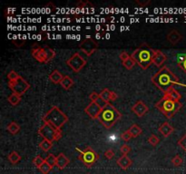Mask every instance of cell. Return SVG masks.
Wrapping results in <instances>:
<instances>
[{
  "instance_id": "obj_1",
  "label": "cell",
  "mask_w": 186,
  "mask_h": 174,
  "mask_svg": "<svg viewBox=\"0 0 186 174\" xmlns=\"http://www.w3.org/2000/svg\"><path fill=\"white\" fill-rule=\"evenodd\" d=\"M151 80L152 83L163 93L167 92L171 88H174L175 85H182L186 87V84L181 83L179 78L167 66H163L152 77Z\"/></svg>"
},
{
  "instance_id": "obj_2",
  "label": "cell",
  "mask_w": 186,
  "mask_h": 174,
  "mask_svg": "<svg viewBox=\"0 0 186 174\" xmlns=\"http://www.w3.org/2000/svg\"><path fill=\"white\" fill-rule=\"evenodd\" d=\"M155 51L156 50L152 49L149 45L144 43L135 49L131 56L143 69H147L152 64Z\"/></svg>"
},
{
  "instance_id": "obj_3",
  "label": "cell",
  "mask_w": 186,
  "mask_h": 174,
  "mask_svg": "<svg viewBox=\"0 0 186 174\" xmlns=\"http://www.w3.org/2000/svg\"><path fill=\"white\" fill-rule=\"evenodd\" d=\"M43 121L44 123H47L52 126L60 130L65 123H67L68 117L57 106H52L51 109L44 115Z\"/></svg>"
},
{
  "instance_id": "obj_4",
  "label": "cell",
  "mask_w": 186,
  "mask_h": 174,
  "mask_svg": "<svg viewBox=\"0 0 186 174\" xmlns=\"http://www.w3.org/2000/svg\"><path fill=\"white\" fill-rule=\"evenodd\" d=\"M121 116H122L121 113L114 105L109 103L102 109L101 114L98 117V120L105 128L109 129L121 118Z\"/></svg>"
},
{
  "instance_id": "obj_5",
  "label": "cell",
  "mask_w": 186,
  "mask_h": 174,
  "mask_svg": "<svg viewBox=\"0 0 186 174\" xmlns=\"http://www.w3.org/2000/svg\"><path fill=\"white\" fill-rule=\"evenodd\" d=\"M155 107L167 119H171L183 107V105L180 102H176L166 96H163L155 104Z\"/></svg>"
},
{
  "instance_id": "obj_6",
  "label": "cell",
  "mask_w": 186,
  "mask_h": 174,
  "mask_svg": "<svg viewBox=\"0 0 186 174\" xmlns=\"http://www.w3.org/2000/svg\"><path fill=\"white\" fill-rule=\"evenodd\" d=\"M38 133L44 138V139L48 140L50 141H57L62 137V132L59 129H57L51 124L44 123V124L39 128Z\"/></svg>"
},
{
  "instance_id": "obj_7",
  "label": "cell",
  "mask_w": 186,
  "mask_h": 174,
  "mask_svg": "<svg viewBox=\"0 0 186 174\" xmlns=\"http://www.w3.org/2000/svg\"><path fill=\"white\" fill-rule=\"evenodd\" d=\"M79 152V160L83 162V163L87 167L91 168L93 163H96V161L99 159V155L95 151H93L91 147H86L84 151L80 150L78 147L75 149Z\"/></svg>"
},
{
  "instance_id": "obj_8",
  "label": "cell",
  "mask_w": 186,
  "mask_h": 174,
  "mask_svg": "<svg viewBox=\"0 0 186 174\" xmlns=\"http://www.w3.org/2000/svg\"><path fill=\"white\" fill-rule=\"evenodd\" d=\"M8 86L13 93L21 95V96L30 88V84L25 81L22 76H20L18 79H16L15 81L8 82Z\"/></svg>"
},
{
  "instance_id": "obj_9",
  "label": "cell",
  "mask_w": 186,
  "mask_h": 174,
  "mask_svg": "<svg viewBox=\"0 0 186 174\" xmlns=\"http://www.w3.org/2000/svg\"><path fill=\"white\" fill-rule=\"evenodd\" d=\"M66 63L73 71L78 73L86 65V60L82 57L79 53H75L71 57L68 58Z\"/></svg>"
},
{
  "instance_id": "obj_10",
  "label": "cell",
  "mask_w": 186,
  "mask_h": 174,
  "mask_svg": "<svg viewBox=\"0 0 186 174\" xmlns=\"http://www.w3.org/2000/svg\"><path fill=\"white\" fill-rule=\"evenodd\" d=\"M98 47V44L93 40V38H85L84 41H82L79 45V48L83 53H84L87 56H90L93 54Z\"/></svg>"
},
{
  "instance_id": "obj_11",
  "label": "cell",
  "mask_w": 186,
  "mask_h": 174,
  "mask_svg": "<svg viewBox=\"0 0 186 174\" xmlns=\"http://www.w3.org/2000/svg\"><path fill=\"white\" fill-rule=\"evenodd\" d=\"M101 111H102V108L95 102H91L84 109V113L88 116H90V118L92 119H98V117L101 114Z\"/></svg>"
},
{
  "instance_id": "obj_12",
  "label": "cell",
  "mask_w": 186,
  "mask_h": 174,
  "mask_svg": "<svg viewBox=\"0 0 186 174\" xmlns=\"http://www.w3.org/2000/svg\"><path fill=\"white\" fill-rule=\"evenodd\" d=\"M32 56L40 63H48L47 47H36L32 50Z\"/></svg>"
},
{
  "instance_id": "obj_13",
  "label": "cell",
  "mask_w": 186,
  "mask_h": 174,
  "mask_svg": "<svg viewBox=\"0 0 186 174\" xmlns=\"http://www.w3.org/2000/svg\"><path fill=\"white\" fill-rule=\"evenodd\" d=\"M132 111L138 117H143L149 111V108L142 100H139L132 107Z\"/></svg>"
},
{
  "instance_id": "obj_14",
  "label": "cell",
  "mask_w": 186,
  "mask_h": 174,
  "mask_svg": "<svg viewBox=\"0 0 186 174\" xmlns=\"http://www.w3.org/2000/svg\"><path fill=\"white\" fill-rule=\"evenodd\" d=\"M69 163L70 160L64 153H60L57 157V165L56 166L58 168V170H64Z\"/></svg>"
},
{
  "instance_id": "obj_15",
  "label": "cell",
  "mask_w": 186,
  "mask_h": 174,
  "mask_svg": "<svg viewBox=\"0 0 186 174\" xmlns=\"http://www.w3.org/2000/svg\"><path fill=\"white\" fill-rule=\"evenodd\" d=\"M166 56L163 54L162 51L160 50H156L155 51V55H154V57H153V61H152V64L155 65V66H158L160 67L163 63L165 62L166 60Z\"/></svg>"
},
{
  "instance_id": "obj_16",
  "label": "cell",
  "mask_w": 186,
  "mask_h": 174,
  "mask_svg": "<svg viewBox=\"0 0 186 174\" xmlns=\"http://www.w3.org/2000/svg\"><path fill=\"white\" fill-rule=\"evenodd\" d=\"M117 164L125 171H126L129 167H131V165L133 164L132 160L128 157L127 155H123L122 157H120L117 160Z\"/></svg>"
},
{
  "instance_id": "obj_17",
  "label": "cell",
  "mask_w": 186,
  "mask_h": 174,
  "mask_svg": "<svg viewBox=\"0 0 186 174\" xmlns=\"http://www.w3.org/2000/svg\"><path fill=\"white\" fill-rule=\"evenodd\" d=\"M182 35L177 31V30H172L168 35H167V40L171 43V44H173V45H176L181 39H182Z\"/></svg>"
},
{
  "instance_id": "obj_18",
  "label": "cell",
  "mask_w": 186,
  "mask_h": 174,
  "mask_svg": "<svg viewBox=\"0 0 186 174\" xmlns=\"http://www.w3.org/2000/svg\"><path fill=\"white\" fill-rule=\"evenodd\" d=\"M159 131H160V132L163 134L164 137H168L171 133L174 132L175 130H174V128L170 125V123H168L167 122H165V123H163V124L159 127Z\"/></svg>"
},
{
  "instance_id": "obj_19",
  "label": "cell",
  "mask_w": 186,
  "mask_h": 174,
  "mask_svg": "<svg viewBox=\"0 0 186 174\" xmlns=\"http://www.w3.org/2000/svg\"><path fill=\"white\" fill-rule=\"evenodd\" d=\"M163 96H166V97H168V98H170V99H172L174 101H176V102H179L180 99L182 98V95L180 94V93L178 91H176L175 88L169 89L167 92L164 93Z\"/></svg>"
},
{
  "instance_id": "obj_20",
  "label": "cell",
  "mask_w": 186,
  "mask_h": 174,
  "mask_svg": "<svg viewBox=\"0 0 186 174\" xmlns=\"http://www.w3.org/2000/svg\"><path fill=\"white\" fill-rule=\"evenodd\" d=\"M64 76L63 74L59 72L58 70H54L50 74H49V79L54 83H60L63 80Z\"/></svg>"
},
{
  "instance_id": "obj_21",
  "label": "cell",
  "mask_w": 186,
  "mask_h": 174,
  "mask_svg": "<svg viewBox=\"0 0 186 174\" xmlns=\"http://www.w3.org/2000/svg\"><path fill=\"white\" fill-rule=\"evenodd\" d=\"M128 132L132 135L133 138H136V137H138L140 134L143 132V130H142V128L140 127L138 124H133L131 127L128 129Z\"/></svg>"
},
{
  "instance_id": "obj_22",
  "label": "cell",
  "mask_w": 186,
  "mask_h": 174,
  "mask_svg": "<svg viewBox=\"0 0 186 174\" xmlns=\"http://www.w3.org/2000/svg\"><path fill=\"white\" fill-rule=\"evenodd\" d=\"M60 84H61V86H62L64 89L69 90L70 88L74 85V80H73L70 76H68V75H66V76H64V78H63V80L61 81Z\"/></svg>"
},
{
  "instance_id": "obj_23",
  "label": "cell",
  "mask_w": 186,
  "mask_h": 174,
  "mask_svg": "<svg viewBox=\"0 0 186 174\" xmlns=\"http://www.w3.org/2000/svg\"><path fill=\"white\" fill-rule=\"evenodd\" d=\"M7 159H8V161H9L12 164H16V163L20 162L21 156H20L16 151H12V152H10V153L8 154Z\"/></svg>"
},
{
  "instance_id": "obj_24",
  "label": "cell",
  "mask_w": 186,
  "mask_h": 174,
  "mask_svg": "<svg viewBox=\"0 0 186 174\" xmlns=\"http://www.w3.org/2000/svg\"><path fill=\"white\" fill-rule=\"evenodd\" d=\"M7 100L12 105H17L21 101V95H18L16 93H13L11 95H9L7 97Z\"/></svg>"
},
{
  "instance_id": "obj_25",
  "label": "cell",
  "mask_w": 186,
  "mask_h": 174,
  "mask_svg": "<svg viewBox=\"0 0 186 174\" xmlns=\"http://www.w3.org/2000/svg\"><path fill=\"white\" fill-rule=\"evenodd\" d=\"M99 94H100V97H101L103 100H105L107 104H109V102H110V101H112V100H111L112 91H110L109 89L105 88V89H104V90H103L101 93H99Z\"/></svg>"
},
{
  "instance_id": "obj_26",
  "label": "cell",
  "mask_w": 186,
  "mask_h": 174,
  "mask_svg": "<svg viewBox=\"0 0 186 174\" xmlns=\"http://www.w3.org/2000/svg\"><path fill=\"white\" fill-rule=\"evenodd\" d=\"M7 129L12 134H16L19 132V130H20V126L18 125V123H16L15 122H12L7 125Z\"/></svg>"
},
{
  "instance_id": "obj_27",
  "label": "cell",
  "mask_w": 186,
  "mask_h": 174,
  "mask_svg": "<svg viewBox=\"0 0 186 174\" xmlns=\"http://www.w3.org/2000/svg\"><path fill=\"white\" fill-rule=\"evenodd\" d=\"M177 59H178V65H179V67L184 70L186 74V54L179 55Z\"/></svg>"
},
{
  "instance_id": "obj_28",
  "label": "cell",
  "mask_w": 186,
  "mask_h": 174,
  "mask_svg": "<svg viewBox=\"0 0 186 174\" xmlns=\"http://www.w3.org/2000/svg\"><path fill=\"white\" fill-rule=\"evenodd\" d=\"M39 146H40V148H41L44 151H48L51 148H52V146H53V142L50 141H48V140L43 139V141L40 142Z\"/></svg>"
},
{
  "instance_id": "obj_29",
  "label": "cell",
  "mask_w": 186,
  "mask_h": 174,
  "mask_svg": "<svg viewBox=\"0 0 186 174\" xmlns=\"http://www.w3.org/2000/svg\"><path fill=\"white\" fill-rule=\"evenodd\" d=\"M46 160V163L47 164H49L52 168L54 167V166H56L57 165V157L54 155V154H48L47 155V157L45 159Z\"/></svg>"
},
{
  "instance_id": "obj_30",
  "label": "cell",
  "mask_w": 186,
  "mask_h": 174,
  "mask_svg": "<svg viewBox=\"0 0 186 174\" xmlns=\"http://www.w3.org/2000/svg\"><path fill=\"white\" fill-rule=\"evenodd\" d=\"M136 63H135V61L132 58V56H130V57L128 58L127 60H125V62H123V65L126 68V69L130 70L132 69L133 67H134V65H135Z\"/></svg>"
},
{
  "instance_id": "obj_31",
  "label": "cell",
  "mask_w": 186,
  "mask_h": 174,
  "mask_svg": "<svg viewBox=\"0 0 186 174\" xmlns=\"http://www.w3.org/2000/svg\"><path fill=\"white\" fill-rule=\"evenodd\" d=\"M46 163V160H44L40 155H37V156H35V158H34V160H33V163H34V165H35L36 168H40L44 163Z\"/></svg>"
},
{
  "instance_id": "obj_32",
  "label": "cell",
  "mask_w": 186,
  "mask_h": 174,
  "mask_svg": "<svg viewBox=\"0 0 186 174\" xmlns=\"http://www.w3.org/2000/svg\"><path fill=\"white\" fill-rule=\"evenodd\" d=\"M19 77H20V75H19L16 71H14V70H12V71H10V72L7 74V79L9 80V82L15 81V80L18 79Z\"/></svg>"
},
{
  "instance_id": "obj_33",
  "label": "cell",
  "mask_w": 186,
  "mask_h": 174,
  "mask_svg": "<svg viewBox=\"0 0 186 174\" xmlns=\"http://www.w3.org/2000/svg\"><path fill=\"white\" fill-rule=\"evenodd\" d=\"M51 170H52V167H51L49 164H47V163H44V164L39 168V171L43 174H48L51 172Z\"/></svg>"
},
{
  "instance_id": "obj_34",
  "label": "cell",
  "mask_w": 186,
  "mask_h": 174,
  "mask_svg": "<svg viewBox=\"0 0 186 174\" xmlns=\"http://www.w3.org/2000/svg\"><path fill=\"white\" fill-rule=\"evenodd\" d=\"M184 163V160H183V158L181 157V156H179V155H176L175 156L174 158H173V160H172V163L176 166V167H178V166H181L182 164Z\"/></svg>"
},
{
  "instance_id": "obj_35",
  "label": "cell",
  "mask_w": 186,
  "mask_h": 174,
  "mask_svg": "<svg viewBox=\"0 0 186 174\" xmlns=\"http://www.w3.org/2000/svg\"><path fill=\"white\" fill-rule=\"evenodd\" d=\"M177 143H178V145L186 152V132L185 134H184L182 138H180V139L178 140Z\"/></svg>"
},
{
  "instance_id": "obj_36",
  "label": "cell",
  "mask_w": 186,
  "mask_h": 174,
  "mask_svg": "<svg viewBox=\"0 0 186 174\" xmlns=\"http://www.w3.org/2000/svg\"><path fill=\"white\" fill-rule=\"evenodd\" d=\"M159 141H160L159 138L156 135H154V134H152L151 136L148 138V142L152 146H156L159 143Z\"/></svg>"
},
{
  "instance_id": "obj_37",
  "label": "cell",
  "mask_w": 186,
  "mask_h": 174,
  "mask_svg": "<svg viewBox=\"0 0 186 174\" xmlns=\"http://www.w3.org/2000/svg\"><path fill=\"white\" fill-rule=\"evenodd\" d=\"M120 151L122 152L123 155H127L128 153L131 151V148L128 146L127 144H124L120 147Z\"/></svg>"
},
{
  "instance_id": "obj_38",
  "label": "cell",
  "mask_w": 186,
  "mask_h": 174,
  "mask_svg": "<svg viewBox=\"0 0 186 174\" xmlns=\"http://www.w3.org/2000/svg\"><path fill=\"white\" fill-rule=\"evenodd\" d=\"M105 156L106 159H108V160H111V159H113L114 158V156H115V151H113V150H107V151L105 152Z\"/></svg>"
},
{
  "instance_id": "obj_39",
  "label": "cell",
  "mask_w": 186,
  "mask_h": 174,
  "mask_svg": "<svg viewBox=\"0 0 186 174\" xmlns=\"http://www.w3.org/2000/svg\"><path fill=\"white\" fill-rule=\"evenodd\" d=\"M121 138H122V140H123L124 141H128L129 140L131 139V138H133V137H132V135L129 133V132L126 131V132H125L121 135Z\"/></svg>"
},
{
  "instance_id": "obj_40",
  "label": "cell",
  "mask_w": 186,
  "mask_h": 174,
  "mask_svg": "<svg viewBox=\"0 0 186 174\" xmlns=\"http://www.w3.org/2000/svg\"><path fill=\"white\" fill-rule=\"evenodd\" d=\"M95 103H96L97 105H99V106H100V107H101L102 109H103L104 107H105V106H106V105H107V103L105 102V100H103V99H102L101 97H99V98H98V99L96 100V102H95Z\"/></svg>"
},
{
  "instance_id": "obj_41",
  "label": "cell",
  "mask_w": 186,
  "mask_h": 174,
  "mask_svg": "<svg viewBox=\"0 0 186 174\" xmlns=\"http://www.w3.org/2000/svg\"><path fill=\"white\" fill-rule=\"evenodd\" d=\"M129 57H130V56L128 55L126 52H122V53L120 54V59H121L122 63H123V62H125V60H127Z\"/></svg>"
},
{
  "instance_id": "obj_42",
  "label": "cell",
  "mask_w": 186,
  "mask_h": 174,
  "mask_svg": "<svg viewBox=\"0 0 186 174\" xmlns=\"http://www.w3.org/2000/svg\"><path fill=\"white\" fill-rule=\"evenodd\" d=\"M99 97H100V94H98V93H95V92H93V93L90 94V100H91L92 102H96V100H97Z\"/></svg>"
},
{
  "instance_id": "obj_43",
  "label": "cell",
  "mask_w": 186,
  "mask_h": 174,
  "mask_svg": "<svg viewBox=\"0 0 186 174\" xmlns=\"http://www.w3.org/2000/svg\"><path fill=\"white\" fill-rule=\"evenodd\" d=\"M136 3H137L138 5H140L141 7H144V6H146L147 4H149V3H150V0H147V1H143V2H141L140 0H137V1H136Z\"/></svg>"
},
{
  "instance_id": "obj_44",
  "label": "cell",
  "mask_w": 186,
  "mask_h": 174,
  "mask_svg": "<svg viewBox=\"0 0 186 174\" xmlns=\"http://www.w3.org/2000/svg\"><path fill=\"white\" fill-rule=\"evenodd\" d=\"M117 98V94L116 93H114V92H112V95H111V100L112 101H115V100H116Z\"/></svg>"
}]
</instances>
